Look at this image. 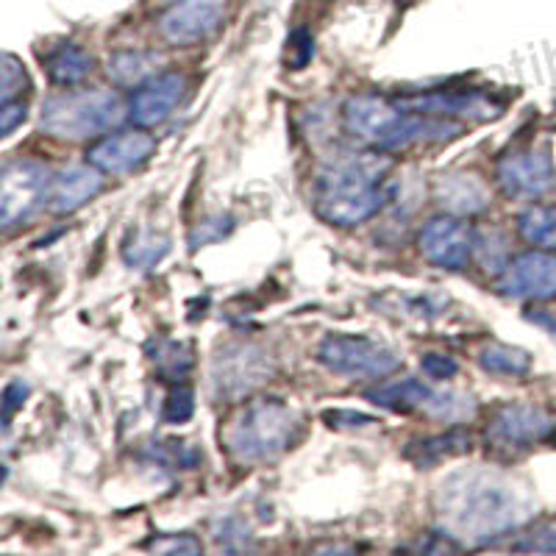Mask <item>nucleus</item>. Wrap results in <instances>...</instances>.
I'll return each instance as SVG.
<instances>
[{
  "label": "nucleus",
  "mask_w": 556,
  "mask_h": 556,
  "mask_svg": "<svg viewBox=\"0 0 556 556\" xmlns=\"http://www.w3.org/2000/svg\"><path fill=\"white\" fill-rule=\"evenodd\" d=\"M420 367H424V374L429 376V379H437V381L454 379L456 370H459V365H456L451 356H443V354H426L424 359H420Z\"/></svg>",
  "instance_id": "obj_28"
},
{
  "label": "nucleus",
  "mask_w": 556,
  "mask_h": 556,
  "mask_svg": "<svg viewBox=\"0 0 556 556\" xmlns=\"http://www.w3.org/2000/svg\"><path fill=\"white\" fill-rule=\"evenodd\" d=\"M520 551H556V534L551 531H540V534H531V540L518 545Z\"/></svg>",
  "instance_id": "obj_33"
},
{
  "label": "nucleus",
  "mask_w": 556,
  "mask_h": 556,
  "mask_svg": "<svg viewBox=\"0 0 556 556\" xmlns=\"http://www.w3.org/2000/svg\"><path fill=\"white\" fill-rule=\"evenodd\" d=\"M148 548L156 551V554H198L201 543L190 534H181V538H156L148 543Z\"/></svg>",
  "instance_id": "obj_27"
},
{
  "label": "nucleus",
  "mask_w": 556,
  "mask_h": 556,
  "mask_svg": "<svg viewBox=\"0 0 556 556\" xmlns=\"http://www.w3.org/2000/svg\"><path fill=\"white\" fill-rule=\"evenodd\" d=\"M554 178V162L545 151L509 153L498 162V181L506 195L538 198L545 190H551Z\"/></svg>",
  "instance_id": "obj_12"
},
{
  "label": "nucleus",
  "mask_w": 556,
  "mask_h": 556,
  "mask_svg": "<svg viewBox=\"0 0 556 556\" xmlns=\"http://www.w3.org/2000/svg\"><path fill=\"white\" fill-rule=\"evenodd\" d=\"M554 420L545 409L531 404H506L495 412L486 440L493 443L509 445V448H526V445L538 443L551 431Z\"/></svg>",
  "instance_id": "obj_14"
},
{
  "label": "nucleus",
  "mask_w": 556,
  "mask_h": 556,
  "mask_svg": "<svg viewBox=\"0 0 556 556\" xmlns=\"http://www.w3.org/2000/svg\"><path fill=\"white\" fill-rule=\"evenodd\" d=\"M320 362L348 379H381L401 367L392 348L359 334H331L320 342Z\"/></svg>",
  "instance_id": "obj_6"
},
{
  "label": "nucleus",
  "mask_w": 556,
  "mask_h": 556,
  "mask_svg": "<svg viewBox=\"0 0 556 556\" xmlns=\"http://www.w3.org/2000/svg\"><path fill=\"white\" fill-rule=\"evenodd\" d=\"M126 117V103L112 89H78L45 101L39 126L45 134L67 142L101 137L121 126Z\"/></svg>",
  "instance_id": "obj_5"
},
{
  "label": "nucleus",
  "mask_w": 556,
  "mask_h": 556,
  "mask_svg": "<svg viewBox=\"0 0 556 556\" xmlns=\"http://www.w3.org/2000/svg\"><path fill=\"white\" fill-rule=\"evenodd\" d=\"M26 395H28V384L23 379H14L12 384L7 387V392H3V420H7V426H9V420H12L14 412L23 406Z\"/></svg>",
  "instance_id": "obj_31"
},
{
  "label": "nucleus",
  "mask_w": 556,
  "mask_h": 556,
  "mask_svg": "<svg viewBox=\"0 0 556 556\" xmlns=\"http://www.w3.org/2000/svg\"><path fill=\"white\" fill-rule=\"evenodd\" d=\"M367 399L390 412H415L426 409L429 401L434 399V392L420 379H395L381 384L379 390L367 392Z\"/></svg>",
  "instance_id": "obj_19"
},
{
  "label": "nucleus",
  "mask_w": 556,
  "mask_h": 556,
  "mask_svg": "<svg viewBox=\"0 0 556 556\" xmlns=\"http://www.w3.org/2000/svg\"><path fill=\"white\" fill-rule=\"evenodd\" d=\"M51 173L39 162H14V165L3 167V178H0V223L3 228H12L14 223L31 217L45 195H51Z\"/></svg>",
  "instance_id": "obj_7"
},
{
  "label": "nucleus",
  "mask_w": 556,
  "mask_h": 556,
  "mask_svg": "<svg viewBox=\"0 0 556 556\" xmlns=\"http://www.w3.org/2000/svg\"><path fill=\"white\" fill-rule=\"evenodd\" d=\"M92 64H96L92 56L84 48H78V45H59L56 51L45 59V67L51 73V78L62 84V87L81 84L92 73Z\"/></svg>",
  "instance_id": "obj_21"
},
{
  "label": "nucleus",
  "mask_w": 556,
  "mask_h": 556,
  "mask_svg": "<svg viewBox=\"0 0 556 556\" xmlns=\"http://www.w3.org/2000/svg\"><path fill=\"white\" fill-rule=\"evenodd\" d=\"M390 165V159L374 153H345L334 159L317 181V215L342 228L379 215L390 201V192L381 187Z\"/></svg>",
  "instance_id": "obj_2"
},
{
  "label": "nucleus",
  "mask_w": 556,
  "mask_h": 556,
  "mask_svg": "<svg viewBox=\"0 0 556 556\" xmlns=\"http://www.w3.org/2000/svg\"><path fill=\"white\" fill-rule=\"evenodd\" d=\"M215 387L226 399L245 395L270 376V362L256 345H228L215 359Z\"/></svg>",
  "instance_id": "obj_9"
},
{
  "label": "nucleus",
  "mask_w": 556,
  "mask_h": 556,
  "mask_svg": "<svg viewBox=\"0 0 556 556\" xmlns=\"http://www.w3.org/2000/svg\"><path fill=\"white\" fill-rule=\"evenodd\" d=\"M31 84H28V73L23 67V62L17 56H12V53H7L3 56V84H0V98H3V103H12L17 98H23V92Z\"/></svg>",
  "instance_id": "obj_25"
},
{
  "label": "nucleus",
  "mask_w": 556,
  "mask_h": 556,
  "mask_svg": "<svg viewBox=\"0 0 556 556\" xmlns=\"http://www.w3.org/2000/svg\"><path fill=\"white\" fill-rule=\"evenodd\" d=\"M498 290L509 298H531V301L556 298V256L543 251L520 253L501 273Z\"/></svg>",
  "instance_id": "obj_11"
},
{
  "label": "nucleus",
  "mask_w": 556,
  "mask_h": 556,
  "mask_svg": "<svg viewBox=\"0 0 556 556\" xmlns=\"http://www.w3.org/2000/svg\"><path fill=\"white\" fill-rule=\"evenodd\" d=\"M406 109L412 112H424L431 117H445V121H454V117H468V121H490V117H498V106L486 98L476 96V92H459V96H445V92H434V96H420V98H404Z\"/></svg>",
  "instance_id": "obj_16"
},
{
  "label": "nucleus",
  "mask_w": 556,
  "mask_h": 556,
  "mask_svg": "<svg viewBox=\"0 0 556 556\" xmlns=\"http://www.w3.org/2000/svg\"><path fill=\"white\" fill-rule=\"evenodd\" d=\"M326 420H329V426H334V429H365V426H374L376 417L370 415H362V412H326Z\"/></svg>",
  "instance_id": "obj_30"
},
{
  "label": "nucleus",
  "mask_w": 556,
  "mask_h": 556,
  "mask_svg": "<svg viewBox=\"0 0 556 556\" xmlns=\"http://www.w3.org/2000/svg\"><path fill=\"white\" fill-rule=\"evenodd\" d=\"M184 89H187V81L178 73H165V76L146 81L137 89V96L131 98V106H128L131 121L139 128L162 126L181 103Z\"/></svg>",
  "instance_id": "obj_15"
},
{
  "label": "nucleus",
  "mask_w": 556,
  "mask_h": 556,
  "mask_svg": "<svg viewBox=\"0 0 556 556\" xmlns=\"http://www.w3.org/2000/svg\"><path fill=\"white\" fill-rule=\"evenodd\" d=\"M420 253L437 267L462 270L473 256V228L456 217H437L420 231Z\"/></svg>",
  "instance_id": "obj_10"
},
{
  "label": "nucleus",
  "mask_w": 556,
  "mask_h": 556,
  "mask_svg": "<svg viewBox=\"0 0 556 556\" xmlns=\"http://www.w3.org/2000/svg\"><path fill=\"white\" fill-rule=\"evenodd\" d=\"M520 235L540 251H556V208L531 206L518 220Z\"/></svg>",
  "instance_id": "obj_23"
},
{
  "label": "nucleus",
  "mask_w": 556,
  "mask_h": 556,
  "mask_svg": "<svg viewBox=\"0 0 556 556\" xmlns=\"http://www.w3.org/2000/svg\"><path fill=\"white\" fill-rule=\"evenodd\" d=\"M23 121H26V103L23 101L3 103V109H0V131H3V137H9V134H12Z\"/></svg>",
  "instance_id": "obj_32"
},
{
  "label": "nucleus",
  "mask_w": 556,
  "mask_h": 556,
  "mask_svg": "<svg viewBox=\"0 0 556 556\" xmlns=\"http://www.w3.org/2000/svg\"><path fill=\"white\" fill-rule=\"evenodd\" d=\"M195 412V395L190 387H176L165 401V420L167 424H187Z\"/></svg>",
  "instance_id": "obj_26"
},
{
  "label": "nucleus",
  "mask_w": 556,
  "mask_h": 556,
  "mask_svg": "<svg viewBox=\"0 0 556 556\" xmlns=\"http://www.w3.org/2000/svg\"><path fill=\"white\" fill-rule=\"evenodd\" d=\"M290 51H292V56L287 59V62H290V67L301 70L306 62H309L312 53H315V45H312V37L306 28H298V31H292Z\"/></svg>",
  "instance_id": "obj_29"
},
{
  "label": "nucleus",
  "mask_w": 556,
  "mask_h": 556,
  "mask_svg": "<svg viewBox=\"0 0 556 556\" xmlns=\"http://www.w3.org/2000/svg\"><path fill=\"white\" fill-rule=\"evenodd\" d=\"M437 201L456 215H476L486 206V190L476 176H443L437 181Z\"/></svg>",
  "instance_id": "obj_18"
},
{
  "label": "nucleus",
  "mask_w": 556,
  "mask_h": 556,
  "mask_svg": "<svg viewBox=\"0 0 556 556\" xmlns=\"http://www.w3.org/2000/svg\"><path fill=\"white\" fill-rule=\"evenodd\" d=\"M437 518L448 538L484 543L526 520V501L506 476L486 468L451 473L437 486Z\"/></svg>",
  "instance_id": "obj_1"
},
{
  "label": "nucleus",
  "mask_w": 556,
  "mask_h": 556,
  "mask_svg": "<svg viewBox=\"0 0 556 556\" xmlns=\"http://www.w3.org/2000/svg\"><path fill=\"white\" fill-rule=\"evenodd\" d=\"M348 134L379 148V151H404L420 142H445L462 131L459 123L445 117H431L412 112L401 101H387L379 96H356L342 109Z\"/></svg>",
  "instance_id": "obj_3"
},
{
  "label": "nucleus",
  "mask_w": 556,
  "mask_h": 556,
  "mask_svg": "<svg viewBox=\"0 0 556 556\" xmlns=\"http://www.w3.org/2000/svg\"><path fill=\"white\" fill-rule=\"evenodd\" d=\"M156 151V139L146 131H121L101 139L89 151V165H96L106 176H126L139 170Z\"/></svg>",
  "instance_id": "obj_13"
},
{
  "label": "nucleus",
  "mask_w": 556,
  "mask_h": 556,
  "mask_svg": "<svg viewBox=\"0 0 556 556\" xmlns=\"http://www.w3.org/2000/svg\"><path fill=\"white\" fill-rule=\"evenodd\" d=\"M226 7L228 0H178L162 14L159 31L170 45H195L217 31Z\"/></svg>",
  "instance_id": "obj_8"
},
{
  "label": "nucleus",
  "mask_w": 556,
  "mask_h": 556,
  "mask_svg": "<svg viewBox=\"0 0 556 556\" xmlns=\"http://www.w3.org/2000/svg\"><path fill=\"white\" fill-rule=\"evenodd\" d=\"M301 417L281 401L262 399L242 406L223 431V445L240 465L270 462L295 443Z\"/></svg>",
  "instance_id": "obj_4"
},
{
  "label": "nucleus",
  "mask_w": 556,
  "mask_h": 556,
  "mask_svg": "<svg viewBox=\"0 0 556 556\" xmlns=\"http://www.w3.org/2000/svg\"><path fill=\"white\" fill-rule=\"evenodd\" d=\"M162 62L165 59L151 51H123L109 59V78L121 87H142L146 81L156 78Z\"/></svg>",
  "instance_id": "obj_20"
},
{
  "label": "nucleus",
  "mask_w": 556,
  "mask_h": 556,
  "mask_svg": "<svg viewBox=\"0 0 556 556\" xmlns=\"http://www.w3.org/2000/svg\"><path fill=\"white\" fill-rule=\"evenodd\" d=\"M465 451H470V434L448 431V434H437L424 443H415L406 451V459H412L415 465H434V462L451 459V456H459Z\"/></svg>",
  "instance_id": "obj_22"
},
{
  "label": "nucleus",
  "mask_w": 556,
  "mask_h": 556,
  "mask_svg": "<svg viewBox=\"0 0 556 556\" xmlns=\"http://www.w3.org/2000/svg\"><path fill=\"white\" fill-rule=\"evenodd\" d=\"M103 190V170L92 167H70L62 170L51 184V208L56 215H70L78 212L84 203H89Z\"/></svg>",
  "instance_id": "obj_17"
},
{
  "label": "nucleus",
  "mask_w": 556,
  "mask_h": 556,
  "mask_svg": "<svg viewBox=\"0 0 556 556\" xmlns=\"http://www.w3.org/2000/svg\"><path fill=\"white\" fill-rule=\"evenodd\" d=\"M481 367H484L486 374L495 376H523L529 374L531 367V356L520 348L513 345H490L481 351L479 356Z\"/></svg>",
  "instance_id": "obj_24"
}]
</instances>
